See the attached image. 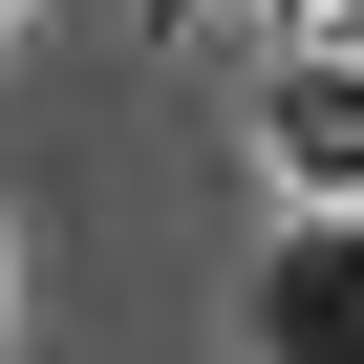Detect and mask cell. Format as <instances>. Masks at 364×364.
Returning a JSON list of instances; mask_svg holds the SVG:
<instances>
[{
  "label": "cell",
  "instance_id": "cell-1",
  "mask_svg": "<svg viewBox=\"0 0 364 364\" xmlns=\"http://www.w3.org/2000/svg\"><path fill=\"white\" fill-rule=\"evenodd\" d=\"M257 150H279V193H300V215H364V65H343L321 22H300V65L257 86Z\"/></svg>",
  "mask_w": 364,
  "mask_h": 364
},
{
  "label": "cell",
  "instance_id": "cell-2",
  "mask_svg": "<svg viewBox=\"0 0 364 364\" xmlns=\"http://www.w3.org/2000/svg\"><path fill=\"white\" fill-rule=\"evenodd\" d=\"M257 364H364V215H300L257 257Z\"/></svg>",
  "mask_w": 364,
  "mask_h": 364
},
{
  "label": "cell",
  "instance_id": "cell-3",
  "mask_svg": "<svg viewBox=\"0 0 364 364\" xmlns=\"http://www.w3.org/2000/svg\"><path fill=\"white\" fill-rule=\"evenodd\" d=\"M321 43H343V65H364V0H321Z\"/></svg>",
  "mask_w": 364,
  "mask_h": 364
},
{
  "label": "cell",
  "instance_id": "cell-4",
  "mask_svg": "<svg viewBox=\"0 0 364 364\" xmlns=\"http://www.w3.org/2000/svg\"><path fill=\"white\" fill-rule=\"evenodd\" d=\"M279 22H321V0H279Z\"/></svg>",
  "mask_w": 364,
  "mask_h": 364
},
{
  "label": "cell",
  "instance_id": "cell-5",
  "mask_svg": "<svg viewBox=\"0 0 364 364\" xmlns=\"http://www.w3.org/2000/svg\"><path fill=\"white\" fill-rule=\"evenodd\" d=\"M150 22H171V0H150Z\"/></svg>",
  "mask_w": 364,
  "mask_h": 364
}]
</instances>
